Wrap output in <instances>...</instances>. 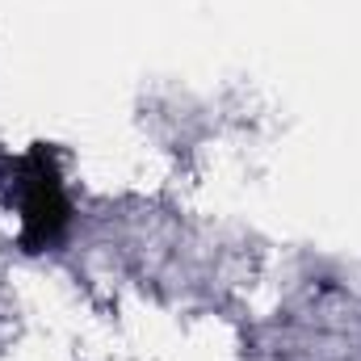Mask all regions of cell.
<instances>
[{"label": "cell", "instance_id": "1", "mask_svg": "<svg viewBox=\"0 0 361 361\" xmlns=\"http://www.w3.org/2000/svg\"><path fill=\"white\" fill-rule=\"evenodd\" d=\"M68 219H72V206L63 197V185L59 173L51 169V160L38 152L30 164H25V177H21V223H25V244L30 252L55 244L63 231H68Z\"/></svg>", "mask_w": 361, "mask_h": 361}]
</instances>
